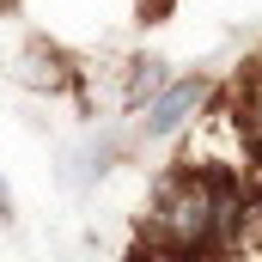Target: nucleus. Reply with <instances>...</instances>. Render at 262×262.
Wrapping results in <instances>:
<instances>
[{"label":"nucleus","mask_w":262,"mask_h":262,"mask_svg":"<svg viewBox=\"0 0 262 262\" xmlns=\"http://www.w3.org/2000/svg\"><path fill=\"white\" fill-rule=\"evenodd\" d=\"M201 98H207V85H201V79H171V85H159V92H152V104H146V134H152V140L177 134L189 116H195Z\"/></svg>","instance_id":"nucleus-2"},{"label":"nucleus","mask_w":262,"mask_h":262,"mask_svg":"<svg viewBox=\"0 0 262 262\" xmlns=\"http://www.w3.org/2000/svg\"><path fill=\"white\" fill-rule=\"evenodd\" d=\"M0 213H12V195H6V183H0Z\"/></svg>","instance_id":"nucleus-4"},{"label":"nucleus","mask_w":262,"mask_h":262,"mask_svg":"<svg viewBox=\"0 0 262 262\" xmlns=\"http://www.w3.org/2000/svg\"><path fill=\"white\" fill-rule=\"evenodd\" d=\"M134 262H177V256H159V250H146V256H134Z\"/></svg>","instance_id":"nucleus-3"},{"label":"nucleus","mask_w":262,"mask_h":262,"mask_svg":"<svg viewBox=\"0 0 262 262\" xmlns=\"http://www.w3.org/2000/svg\"><path fill=\"white\" fill-rule=\"evenodd\" d=\"M250 226V195L207 165H183L159 183L152 213H146V250L177 262H226L244 244Z\"/></svg>","instance_id":"nucleus-1"}]
</instances>
